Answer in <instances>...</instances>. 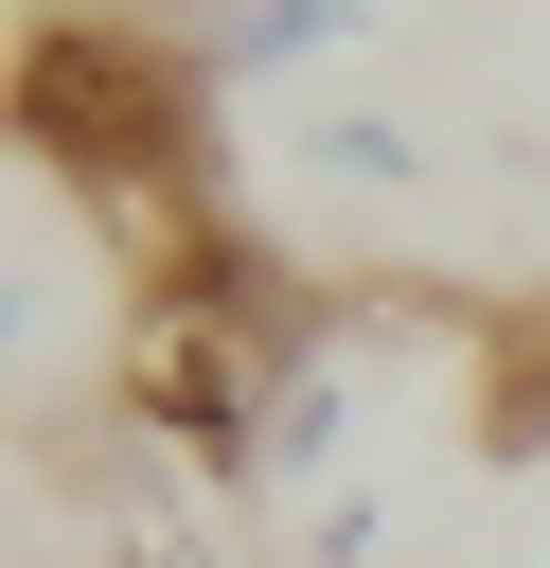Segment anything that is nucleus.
Returning <instances> with one entry per match:
<instances>
[{"mask_svg": "<svg viewBox=\"0 0 550 568\" xmlns=\"http://www.w3.org/2000/svg\"><path fill=\"white\" fill-rule=\"evenodd\" d=\"M355 18L373 0H177V53H195V89H266V71L355 53Z\"/></svg>", "mask_w": 550, "mask_h": 568, "instance_id": "1", "label": "nucleus"}, {"mask_svg": "<svg viewBox=\"0 0 550 568\" xmlns=\"http://www.w3.org/2000/svg\"><path fill=\"white\" fill-rule=\"evenodd\" d=\"M302 178H337V195H408L426 142H408L390 106H319V124H302Z\"/></svg>", "mask_w": 550, "mask_h": 568, "instance_id": "2", "label": "nucleus"}]
</instances>
